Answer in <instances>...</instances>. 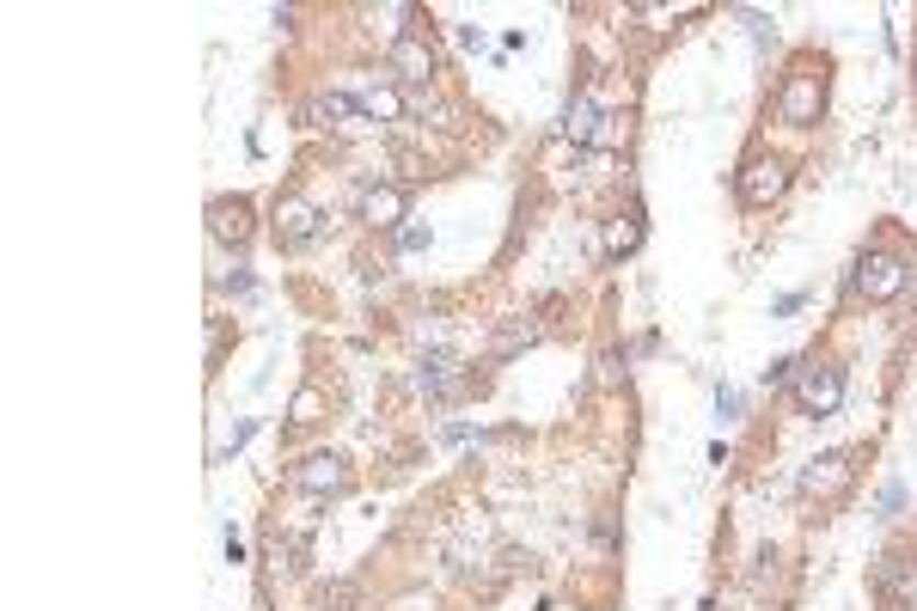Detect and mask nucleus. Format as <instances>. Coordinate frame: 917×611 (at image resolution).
Listing matches in <instances>:
<instances>
[{
  "label": "nucleus",
  "mask_w": 917,
  "mask_h": 611,
  "mask_svg": "<svg viewBox=\"0 0 917 611\" xmlns=\"http://www.w3.org/2000/svg\"><path fill=\"white\" fill-rule=\"evenodd\" d=\"M850 287H857L862 299H893V294H905L912 287V263H905L899 251H869V257H857V275H850Z\"/></svg>",
  "instance_id": "f257e3e1"
},
{
  "label": "nucleus",
  "mask_w": 917,
  "mask_h": 611,
  "mask_svg": "<svg viewBox=\"0 0 917 611\" xmlns=\"http://www.w3.org/2000/svg\"><path fill=\"white\" fill-rule=\"evenodd\" d=\"M795 404L807 416H831L845 404V367L838 361H802L795 367Z\"/></svg>",
  "instance_id": "f03ea898"
},
{
  "label": "nucleus",
  "mask_w": 917,
  "mask_h": 611,
  "mask_svg": "<svg viewBox=\"0 0 917 611\" xmlns=\"http://www.w3.org/2000/svg\"><path fill=\"white\" fill-rule=\"evenodd\" d=\"M819 104H826V73L819 68H795L783 80V92H777V116H783L789 128H814Z\"/></svg>",
  "instance_id": "7ed1b4c3"
},
{
  "label": "nucleus",
  "mask_w": 917,
  "mask_h": 611,
  "mask_svg": "<svg viewBox=\"0 0 917 611\" xmlns=\"http://www.w3.org/2000/svg\"><path fill=\"white\" fill-rule=\"evenodd\" d=\"M349 484H355V471L343 453H306L294 465V489H306V496H349Z\"/></svg>",
  "instance_id": "20e7f679"
},
{
  "label": "nucleus",
  "mask_w": 917,
  "mask_h": 611,
  "mask_svg": "<svg viewBox=\"0 0 917 611\" xmlns=\"http://www.w3.org/2000/svg\"><path fill=\"white\" fill-rule=\"evenodd\" d=\"M318 220H325V214L313 208V202L306 196H282L275 202V245H287V251H301V245H313L318 239Z\"/></svg>",
  "instance_id": "39448f33"
},
{
  "label": "nucleus",
  "mask_w": 917,
  "mask_h": 611,
  "mask_svg": "<svg viewBox=\"0 0 917 611\" xmlns=\"http://www.w3.org/2000/svg\"><path fill=\"white\" fill-rule=\"evenodd\" d=\"M789 190V166L783 159H746V171H740V202L746 208H771L777 196Z\"/></svg>",
  "instance_id": "423d86ee"
},
{
  "label": "nucleus",
  "mask_w": 917,
  "mask_h": 611,
  "mask_svg": "<svg viewBox=\"0 0 917 611\" xmlns=\"http://www.w3.org/2000/svg\"><path fill=\"white\" fill-rule=\"evenodd\" d=\"M850 477H857V459L850 453H819L802 471V496H838V489H850Z\"/></svg>",
  "instance_id": "0eeeda50"
},
{
  "label": "nucleus",
  "mask_w": 917,
  "mask_h": 611,
  "mask_svg": "<svg viewBox=\"0 0 917 611\" xmlns=\"http://www.w3.org/2000/svg\"><path fill=\"white\" fill-rule=\"evenodd\" d=\"M404 214H410V196H404L398 184H373V190H361V220H367V227H398Z\"/></svg>",
  "instance_id": "6e6552de"
},
{
  "label": "nucleus",
  "mask_w": 917,
  "mask_h": 611,
  "mask_svg": "<svg viewBox=\"0 0 917 611\" xmlns=\"http://www.w3.org/2000/svg\"><path fill=\"white\" fill-rule=\"evenodd\" d=\"M208 227H215V239L220 245H233V251H245V239H251V202H239V196H220L215 208H208Z\"/></svg>",
  "instance_id": "1a4fd4ad"
},
{
  "label": "nucleus",
  "mask_w": 917,
  "mask_h": 611,
  "mask_svg": "<svg viewBox=\"0 0 917 611\" xmlns=\"http://www.w3.org/2000/svg\"><path fill=\"white\" fill-rule=\"evenodd\" d=\"M392 68H398V80H410V86H422V80H429V73H434V61H429V49H422V43H416V37H398V43H392Z\"/></svg>",
  "instance_id": "9d476101"
},
{
  "label": "nucleus",
  "mask_w": 917,
  "mask_h": 611,
  "mask_svg": "<svg viewBox=\"0 0 917 611\" xmlns=\"http://www.w3.org/2000/svg\"><path fill=\"white\" fill-rule=\"evenodd\" d=\"M605 123H612V116H605L593 99H569V111H563V135H575V142H593Z\"/></svg>",
  "instance_id": "9b49d317"
},
{
  "label": "nucleus",
  "mask_w": 917,
  "mask_h": 611,
  "mask_svg": "<svg viewBox=\"0 0 917 611\" xmlns=\"http://www.w3.org/2000/svg\"><path fill=\"white\" fill-rule=\"evenodd\" d=\"M361 111H367V123H404V92H392V86H367L361 92Z\"/></svg>",
  "instance_id": "f8f14e48"
},
{
  "label": "nucleus",
  "mask_w": 917,
  "mask_h": 611,
  "mask_svg": "<svg viewBox=\"0 0 917 611\" xmlns=\"http://www.w3.org/2000/svg\"><path fill=\"white\" fill-rule=\"evenodd\" d=\"M636 239H643V227H636V214H624V220H612V233H605V257H624V251H636Z\"/></svg>",
  "instance_id": "ddd939ff"
},
{
  "label": "nucleus",
  "mask_w": 917,
  "mask_h": 611,
  "mask_svg": "<svg viewBox=\"0 0 917 611\" xmlns=\"http://www.w3.org/2000/svg\"><path fill=\"white\" fill-rule=\"evenodd\" d=\"M527 342H539V325H527V318H514V325H502V337H496V355H520Z\"/></svg>",
  "instance_id": "4468645a"
},
{
  "label": "nucleus",
  "mask_w": 917,
  "mask_h": 611,
  "mask_svg": "<svg viewBox=\"0 0 917 611\" xmlns=\"http://www.w3.org/2000/svg\"><path fill=\"white\" fill-rule=\"evenodd\" d=\"M404 111H416V116H434V123H446V116H453L441 99H434V92H422V86H410V92H404Z\"/></svg>",
  "instance_id": "2eb2a0df"
},
{
  "label": "nucleus",
  "mask_w": 917,
  "mask_h": 611,
  "mask_svg": "<svg viewBox=\"0 0 917 611\" xmlns=\"http://www.w3.org/2000/svg\"><path fill=\"white\" fill-rule=\"evenodd\" d=\"M355 587H349V581H337V587H325V593H318V606H325V611H349V606H355Z\"/></svg>",
  "instance_id": "dca6fc26"
},
{
  "label": "nucleus",
  "mask_w": 917,
  "mask_h": 611,
  "mask_svg": "<svg viewBox=\"0 0 917 611\" xmlns=\"http://www.w3.org/2000/svg\"><path fill=\"white\" fill-rule=\"evenodd\" d=\"M899 508H905V484H887V489H881V501H874V520H893Z\"/></svg>",
  "instance_id": "f3484780"
},
{
  "label": "nucleus",
  "mask_w": 917,
  "mask_h": 611,
  "mask_svg": "<svg viewBox=\"0 0 917 611\" xmlns=\"http://www.w3.org/2000/svg\"><path fill=\"white\" fill-rule=\"evenodd\" d=\"M795 367H802V361H795V355L771 361V367H765V385H795Z\"/></svg>",
  "instance_id": "a211bd4d"
},
{
  "label": "nucleus",
  "mask_w": 917,
  "mask_h": 611,
  "mask_svg": "<svg viewBox=\"0 0 917 611\" xmlns=\"http://www.w3.org/2000/svg\"><path fill=\"white\" fill-rule=\"evenodd\" d=\"M740 19H746V31H752V43H759V49L777 37V25H771V19H765V13H740Z\"/></svg>",
  "instance_id": "6ab92c4d"
},
{
  "label": "nucleus",
  "mask_w": 917,
  "mask_h": 611,
  "mask_svg": "<svg viewBox=\"0 0 917 611\" xmlns=\"http://www.w3.org/2000/svg\"><path fill=\"white\" fill-rule=\"evenodd\" d=\"M716 416H722V422L740 416V392H734V385H722V392H716Z\"/></svg>",
  "instance_id": "aec40b11"
},
{
  "label": "nucleus",
  "mask_w": 917,
  "mask_h": 611,
  "mask_svg": "<svg viewBox=\"0 0 917 611\" xmlns=\"http://www.w3.org/2000/svg\"><path fill=\"white\" fill-rule=\"evenodd\" d=\"M318 392H301V404H294V422H318Z\"/></svg>",
  "instance_id": "412c9836"
},
{
  "label": "nucleus",
  "mask_w": 917,
  "mask_h": 611,
  "mask_svg": "<svg viewBox=\"0 0 917 611\" xmlns=\"http://www.w3.org/2000/svg\"><path fill=\"white\" fill-rule=\"evenodd\" d=\"M703 611H716V606H703Z\"/></svg>",
  "instance_id": "4be33fe9"
}]
</instances>
